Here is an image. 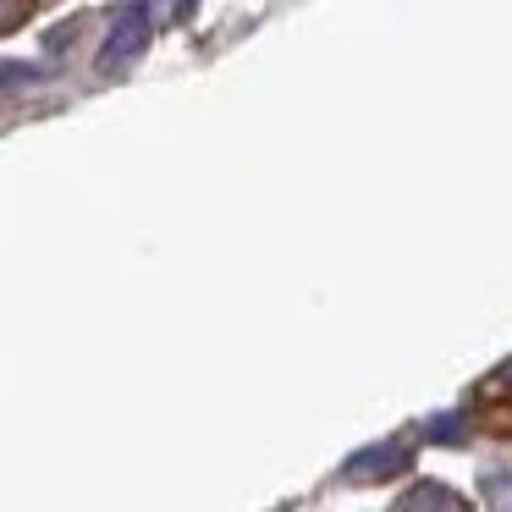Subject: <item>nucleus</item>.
Instances as JSON below:
<instances>
[{
    "label": "nucleus",
    "mask_w": 512,
    "mask_h": 512,
    "mask_svg": "<svg viewBox=\"0 0 512 512\" xmlns=\"http://www.w3.org/2000/svg\"><path fill=\"white\" fill-rule=\"evenodd\" d=\"M391 512H463V501H457L452 490H441V485H419V490H408Z\"/></svg>",
    "instance_id": "7ed1b4c3"
},
{
    "label": "nucleus",
    "mask_w": 512,
    "mask_h": 512,
    "mask_svg": "<svg viewBox=\"0 0 512 512\" xmlns=\"http://www.w3.org/2000/svg\"><path fill=\"white\" fill-rule=\"evenodd\" d=\"M402 463H408V446L386 441V446H375V452H358L353 463H347V474H353V479H375V474H391V468H402Z\"/></svg>",
    "instance_id": "f03ea898"
},
{
    "label": "nucleus",
    "mask_w": 512,
    "mask_h": 512,
    "mask_svg": "<svg viewBox=\"0 0 512 512\" xmlns=\"http://www.w3.org/2000/svg\"><path fill=\"white\" fill-rule=\"evenodd\" d=\"M479 496H485L490 512H512V479L507 474H485L479 479Z\"/></svg>",
    "instance_id": "20e7f679"
},
{
    "label": "nucleus",
    "mask_w": 512,
    "mask_h": 512,
    "mask_svg": "<svg viewBox=\"0 0 512 512\" xmlns=\"http://www.w3.org/2000/svg\"><path fill=\"white\" fill-rule=\"evenodd\" d=\"M144 45H149V12H144V6H127V12L116 17L111 39H105V56H100V67H105V72L127 67V61H133Z\"/></svg>",
    "instance_id": "f257e3e1"
}]
</instances>
